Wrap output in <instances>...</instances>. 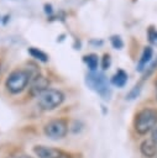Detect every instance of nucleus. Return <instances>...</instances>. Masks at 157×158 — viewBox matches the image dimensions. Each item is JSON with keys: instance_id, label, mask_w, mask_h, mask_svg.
Masks as SVG:
<instances>
[{"instance_id": "obj_1", "label": "nucleus", "mask_w": 157, "mask_h": 158, "mask_svg": "<svg viewBox=\"0 0 157 158\" xmlns=\"http://www.w3.org/2000/svg\"><path fill=\"white\" fill-rule=\"evenodd\" d=\"M134 126L137 133L146 135L157 126V109L145 107L135 116Z\"/></svg>"}, {"instance_id": "obj_2", "label": "nucleus", "mask_w": 157, "mask_h": 158, "mask_svg": "<svg viewBox=\"0 0 157 158\" xmlns=\"http://www.w3.org/2000/svg\"><path fill=\"white\" fill-rule=\"evenodd\" d=\"M31 83V77L27 69H15L12 70L5 80L6 89L12 94L21 93Z\"/></svg>"}, {"instance_id": "obj_3", "label": "nucleus", "mask_w": 157, "mask_h": 158, "mask_svg": "<svg viewBox=\"0 0 157 158\" xmlns=\"http://www.w3.org/2000/svg\"><path fill=\"white\" fill-rule=\"evenodd\" d=\"M85 83H87V85L91 90H94L95 93H98L101 98L109 99L111 90H110V86H109L108 78L105 77L104 73H100V72H90L87 75Z\"/></svg>"}, {"instance_id": "obj_4", "label": "nucleus", "mask_w": 157, "mask_h": 158, "mask_svg": "<svg viewBox=\"0 0 157 158\" xmlns=\"http://www.w3.org/2000/svg\"><path fill=\"white\" fill-rule=\"evenodd\" d=\"M64 101V94L58 89L48 88L40 96H37V102L43 110H53L58 107Z\"/></svg>"}, {"instance_id": "obj_5", "label": "nucleus", "mask_w": 157, "mask_h": 158, "mask_svg": "<svg viewBox=\"0 0 157 158\" xmlns=\"http://www.w3.org/2000/svg\"><path fill=\"white\" fill-rule=\"evenodd\" d=\"M43 131H45V135L48 138H51V139H61L67 135L68 125H67L66 120L56 118V120H51L48 123H46Z\"/></svg>"}, {"instance_id": "obj_6", "label": "nucleus", "mask_w": 157, "mask_h": 158, "mask_svg": "<svg viewBox=\"0 0 157 158\" xmlns=\"http://www.w3.org/2000/svg\"><path fill=\"white\" fill-rule=\"evenodd\" d=\"M49 86V80L46 77H37L35 80L30 83V94L32 96H40L45 90H47Z\"/></svg>"}, {"instance_id": "obj_7", "label": "nucleus", "mask_w": 157, "mask_h": 158, "mask_svg": "<svg viewBox=\"0 0 157 158\" xmlns=\"http://www.w3.org/2000/svg\"><path fill=\"white\" fill-rule=\"evenodd\" d=\"M33 152L38 158H58L63 151L53 147H47V146H35Z\"/></svg>"}, {"instance_id": "obj_8", "label": "nucleus", "mask_w": 157, "mask_h": 158, "mask_svg": "<svg viewBox=\"0 0 157 158\" xmlns=\"http://www.w3.org/2000/svg\"><path fill=\"white\" fill-rule=\"evenodd\" d=\"M140 152L146 158H153L157 156V143H155L151 138L145 139L140 144Z\"/></svg>"}, {"instance_id": "obj_9", "label": "nucleus", "mask_w": 157, "mask_h": 158, "mask_svg": "<svg viewBox=\"0 0 157 158\" xmlns=\"http://www.w3.org/2000/svg\"><path fill=\"white\" fill-rule=\"evenodd\" d=\"M152 54H153V49L151 46H146L142 51V54H141V58L138 59V63L136 65V70L137 72H143L147 67V64L151 62V58H152Z\"/></svg>"}, {"instance_id": "obj_10", "label": "nucleus", "mask_w": 157, "mask_h": 158, "mask_svg": "<svg viewBox=\"0 0 157 158\" xmlns=\"http://www.w3.org/2000/svg\"><path fill=\"white\" fill-rule=\"evenodd\" d=\"M127 83V73L122 69H119L111 78V84L117 86V88H122L125 86V84Z\"/></svg>"}, {"instance_id": "obj_11", "label": "nucleus", "mask_w": 157, "mask_h": 158, "mask_svg": "<svg viewBox=\"0 0 157 158\" xmlns=\"http://www.w3.org/2000/svg\"><path fill=\"white\" fill-rule=\"evenodd\" d=\"M83 60L85 62V64L88 65L90 72H96V68H98V64H99V57L95 53H90V54L84 56Z\"/></svg>"}, {"instance_id": "obj_12", "label": "nucleus", "mask_w": 157, "mask_h": 158, "mask_svg": "<svg viewBox=\"0 0 157 158\" xmlns=\"http://www.w3.org/2000/svg\"><path fill=\"white\" fill-rule=\"evenodd\" d=\"M27 52H28V54H30L32 58H35V59H37V60H40V62H43V63L48 62V56H47L43 51H41L40 48L30 47V48L27 49Z\"/></svg>"}, {"instance_id": "obj_13", "label": "nucleus", "mask_w": 157, "mask_h": 158, "mask_svg": "<svg viewBox=\"0 0 157 158\" xmlns=\"http://www.w3.org/2000/svg\"><path fill=\"white\" fill-rule=\"evenodd\" d=\"M110 43H111V46H112L115 49H121V48L124 47V42H122L121 37L117 36V35H114V36L110 37Z\"/></svg>"}, {"instance_id": "obj_14", "label": "nucleus", "mask_w": 157, "mask_h": 158, "mask_svg": "<svg viewBox=\"0 0 157 158\" xmlns=\"http://www.w3.org/2000/svg\"><path fill=\"white\" fill-rule=\"evenodd\" d=\"M147 36H148V41L151 44L157 46V30L155 27H150L147 31Z\"/></svg>"}, {"instance_id": "obj_15", "label": "nucleus", "mask_w": 157, "mask_h": 158, "mask_svg": "<svg viewBox=\"0 0 157 158\" xmlns=\"http://www.w3.org/2000/svg\"><path fill=\"white\" fill-rule=\"evenodd\" d=\"M110 64H111L110 54L105 53V54L103 56V59H101V68H103L104 70H106V69H109V68H110Z\"/></svg>"}, {"instance_id": "obj_16", "label": "nucleus", "mask_w": 157, "mask_h": 158, "mask_svg": "<svg viewBox=\"0 0 157 158\" xmlns=\"http://www.w3.org/2000/svg\"><path fill=\"white\" fill-rule=\"evenodd\" d=\"M140 91H141V85H140V84H137V85H135V86H134V89H132V90L129 93V95L126 96V99L132 100V99L137 98V95L140 94Z\"/></svg>"}, {"instance_id": "obj_17", "label": "nucleus", "mask_w": 157, "mask_h": 158, "mask_svg": "<svg viewBox=\"0 0 157 158\" xmlns=\"http://www.w3.org/2000/svg\"><path fill=\"white\" fill-rule=\"evenodd\" d=\"M156 67H157V59H156V60H153V62L148 65V68L145 70V73H143V75H142V79H146L147 77H150V75H151V73L156 69Z\"/></svg>"}, {"instance_id": "obj_18", "label": "nucleus", "mask_w": 157, "mask_h": 158, "mask_svg": "<svg viewBox=\"0 0 157 158\" xmlns=\"http://www.w3.org/2000/svg\"><path fill=\"white\" fill-rule=\"evenodd\" d=\"M151 139H152L155 143H157V126L151 131Z\"/></svg>"}, {"instance_id": "obj_19", "label": "nucleus", "mask_w": 157, "mask_h": 158, "mask_svg": "<svg viewBox=\"0 0 157 158\" xmlns=\"http://www.w3.org/2000/svg\"><path fill=\"white\" fill-rule=\"evenodd\" d=\"M45 12H46L47 15H51V14L53 12V10H52V5H51V4H46V5H45Z\"/></svg>"}, {"instance_id": "obj_20", "label": "nucleus", "mask_w": 157, "mask_h": 158, "mask_svg": "<svg viewBox=\"0 0 157 158\" xmlns=\"http://www.w3.org/2000/svg\"><path fill=\"white\" fill-rule=\"evenodd\" d=\"M58 158H70V156H69L68 153H66V152H63V153H62V154H61V156H59Z\"/></svg>"}, {"instance_id": "obj_21", "label": "nucleus", "mask_w": 157, "mask_h": 158, "mask_svg": "<svg viewBox=\"0 0 157 158\" xmlns=\"http://www.w3.org/2000/svg\"><path fill=\"white\" fill-rule=\"evenodd\" d=\"M17 158H33V157H31V156H27V154H21V156H19Z\"/></svg>"}, {"instance_id": "obj_22", "label": "nucleus", "mask_w": 157, "mask_h": 158, "mask_svg": "<svg viewBox=\"0 0 157 158\" xmlns=\"http://www.w3.org/2000/svg\"><path fill=\"white\" fill-rule=\"evenodd\" d=\"M156 99H157V84H156Z\"/></svg>"}, {"instance_id": "obj_23", "label": "nucleus", "mask_w": 157, "mask_h": 158, "mask_svg": "<svg viewBox=\"0 0 157 158\" xmlns=\"http://www.w3.org/2000/svg\"><path fill=\"white\" fill-rule=\"evenodd\" d=\"M0 68H1V64H0Z\"/></svg>"}, {"instance_id": "obj_24", "label": "nucleus", "mask_w": 157, "mask_h": 158, "mask_svg": "<svg viewBox=\"0 0 157 158\" xmlns=\"http://www.w3.org/2000/svg\"><path fill=\"white\" fill-rule=\"evenodd\" d=\"M156 157H157V156H156Z\"/></svg>"}]
</instances>
